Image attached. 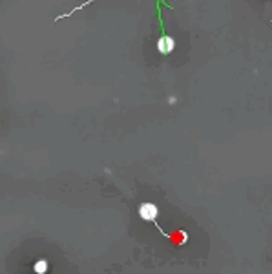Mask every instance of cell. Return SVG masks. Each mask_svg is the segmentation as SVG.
Returning a JSON list of instances; mask_svg holds the SVG:
<instances>
[{
	"instance_id": "obj_2",
	"label": "cell",
	"mask_w": 272,
	"mask_h": 274,
	"mask_svg": "<svg viewBox=\"0 0 272 274\" xmlns=\"http://www.w3.org/2000/svg\"><path fill=\"white\" fill-rule=\"evenodd\" d=\"M157 18H159V28H161V37L157 40V52L161 55H170L176 48V40L172 39L170 35H167V31H165V22H162L161 17V0H157Z\"/></svg>"
},
{
	"instance_id": "obj_4",
	"label": "cell",
	"mask_w": 272,
	"mask_h": 274,
	"mask_svg": "<svg viewBox=\"0 0 272 274\" xmlns=\"http://www.w3.org/2000/svg\"><path fill=\"white\" fill-rule=\"evenodd\" d=\"M33 269H35V272H37V274H46V272H48V261H46V260L37 261Z\"/></svg>"
},
{
	"instance_id": "obj_1",
	"label": "cell",
	"mask_w": 272,
	"mask_h": 274,
	"mask_svg": "<svg viewBox=\"0 0 272 274\" xmlns=\"http://www.w3.org/2000/svg\"><path fill=\"white\" fill-rule=\"evenodd\" d=\"M157 216H159V207L155 203H148V201H146V203L139 205V218L143 219V221H148V223H152V225H155V229H157V231H161V234L165 236L167 239H170V241H176V239H174V236L167 234V232L161 229V225L157 223Z\"/></svg>"
},
{
	"instance_id": "obj_3",
	"label": "cell",
	"mask_w": 272,
	"mask_h": 274,
	"mask_svg": "<svg viewBox=\"0 0 272 274\" xmlns=\"http://www.w3.org/2000/svg\"><path fill=\"white\" fill-rule=\"evenodd\" d=\"M92 2H93V0H86V2H84V4L77 6V8H73V9H71V11H68V13H64V15H59V17L55 18V22L62 20V18H66V17H71V15H73L75 11H80V9H84V8H86V6H90V4H92Z\"/></svg>"
}]
</instances>
